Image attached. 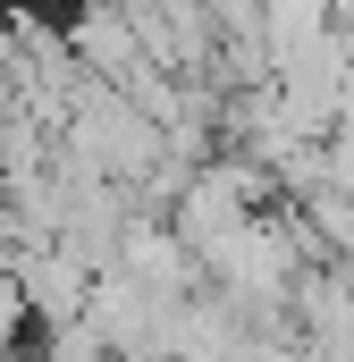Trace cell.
Here are the masks:
<instances>
[{"label":"cell","mask_w":354,"mask_h":362,"mask_svg":"<svg viewBox=\"0 0 354 362\" xmlns=\"http://www.w3.org/2000/svg\"><path fill=\"white\" fill-rule=\"evenodd\" d=\"M68 51H76V68L101 76V85H135L152 59H144V25H135V8H118V0H76L68 8Z\"/></svg>","instance_id":"obj_1"},{"label":"cell","mask_w":354,"mask_h":362,"mask_svg":"<svg viewBox=\"0 0 354 362\" xmlns=\"http://www.w3.org/2000/svg\"><path fill=\"white\" fill-rule=\"evenodd\" d=\"M118 270L135 278L144 295H161V303H194V295L211 286L202 253L177 236L169 219H135V228H127V253H118Z\"/></svg>","instance_id":"obj_2"},{"label":"cell","mask_w":354,"mask_h":362,"mask_svg":"<svg viewBox=\"0 0 354 362\" xmlns=\"http://www.w3.org/2000/svg\"><path fill=\"white\" fill-rule=\"evenodd\" d=\"M8 278H17L25 312L42 320V337H59V329H85V312H93V270L68 253V245H42V253H25Z\"/></svg>","instance_id":"obj_3"},{"label":"cell","mask_w":354,"mask_h":362,"mask_svg":"<svg viewBox=\"0 0 354 362\" xmlns=\"http://www.w3.org/2000/svg\"><path fill=\"white\" fill-rule=\"evenodd\" d=\"M295 329H304V346H354V278L338 262L304 270V286H295Z\"/></svg>","instance_id":"obj_4"},{"label":"cell","mask_w":354,"mask_h":362,"mask_svg":"<svg viewBox=\"0 0 354 362\" xmlns=\"http://www.w3.org/2000/svg\"><path fill=\"white\" fill-rule=\"evenodd\" d=\"M8 8H34V0H8Z\"/></svg>","instance_id":"obj_5"}]
</instances>
